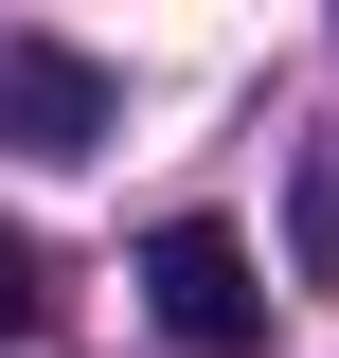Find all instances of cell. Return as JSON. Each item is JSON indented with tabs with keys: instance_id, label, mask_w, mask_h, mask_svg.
<instances>
[{
	"instance_id": "cell-2",
	"label": "cell",
	"mask_w": 339,
	"mask_h": 358,
	"mask_svg": "<svg viewBox=\"0 0 339 358\" xmlns=\"http://www.w3.org/2000/svg\"><path fill=\"white\" fill-rule=\"evenodd\" d=\"M0 143H18V162H89V143H107V72H89L72 36H0Z\"/></svg>"
},
{
	"instance_id": "cell-1",
	"label": "cell",
	"mask_w": 339,
	"mask_h": 358,
	"mask_svg": "<svg viewBox=\"0 0 339 358\" xmlns=\"http://www.w3.org/2000/svg\"><path fill=\"white\" fill-rule=\"evenodd\" d=\"M143 305H161V341H197V358H268V268H250L232 215H161L143 233Z\"/></svg>"
},
{
	"instance_id": "cell-3",
	"label": "cell",
	"mask_w": 339,
	"mask_h": 358,
	"mask_svg": "<svg viewBox=\"0 0 339 358\" xmlns=\"http://www.w3.org/2000/svg\"><path fill=\"white\" fill-rule=\"evenodd\" d=\"M18 322H36V251L0 233V341H18Z\"/></svg>"
}]
</instances>
